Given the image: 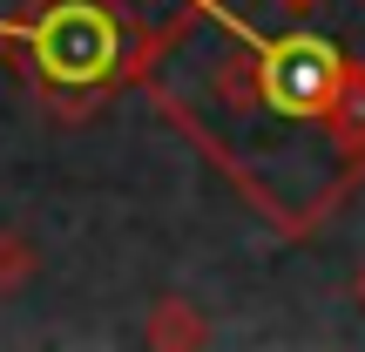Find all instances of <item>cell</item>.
<instances>
[{
	"label": "cell",
	"mask_w": 365,
	"mask_h": 352,
	"mask_svg": "<svg viewBox=\"0 0 365 352\" xmlns=\"http://www.w3.org/2000/svg\"><path fill=\"white\" fill-rule=\"evenodd\" d=\"M182 27H190V14H176L170 27H135L115 0H41L14 34H21V54L34 68V81L68 116H81L102 89L143 81L149 61L170 48Z\"/></svg>",
	"instance_id": "cell-1"
},
{
	"label": "cell",
	"mask_w": 365,
	"mask_h": 352,
	"mask_svg": "<svg viewBox=\"0 0 365 352\" xmlns=\"http://www.w3.org/2000/svg\"><path fill=\"white\" fill-rule=\"evenodd\" d=\"M339 75H345L339 41L291 27V34H271L244 61V102H257L277 122H318L331 109V95H339Z\"/></svg>",
	"instance_id": "cell-2"
},
{
	"label": "cell",
	"mask_w": 365,
	"mask_h": 352,
	"mask_svg": "<svg viewBox=\"0 0 365 352\" xmlns=\"http://www.w3.org/2000/svg\"><path fill=\"white\" fill-rule=\"evenodd\" d=\"M318 122H325V143H331V156H339V183H331V196H339L345 183L365 170V61H359V54H345L339 95H331V109ZM331 196H325V203H331Z\"/></svg>",
	"instance_id": "cell-3"
},
{
	"label": "cell",
	"mask_w": 365,
	"mask_h": 352,
	"mask_svg": "<svg viewBox=\"0 0 365 352\" xmlns=\"http://www.w3.org/2000/svg\"><path fill=\"white\" fill-rule=\"evenodd\" d=\"M34 278V251H27V237H14V231H0V291H14V285H27Z\"/></svg>",
	"instance_id": "cell-4"
},
{
	"label": "cell",
	"mask_w": 365,
	"mask_h": 352,
	"mask_svg": "<svg viewBox=\"0 0 365 352\" xmlns=\"http://www.w3.org/2000/svg\"><path fill=\"white\" fill-rule=\"evenodd\" d=\"M149 339H156V346H170V339L196 346V339H203V326H196V318L182 312V298H163V318H156V326H149Z\"/></svg>",
	"instance_id": "cell-5"
},
{
	"label": "cell",
	"mask_w": 365,
	"mask_h": 352,
	"mask_svg": "<svg viewBox=\"0 0 365 352\" xmlns=\"http://www.w3.org/2000/svg\"><path fill=\"white\" fill-rule=\"evenodd\" d=\"M352 298H359V305H365V271H359V278H352Z\"/></svg>",
	"instance_id": "cell-6"
},
{
	"label": "cell",
	"mask_w": 365,
	"mask_h": 352,
	"mask_svg": "<svg viewBox=\"0 0 365 352\" xmlns=\"http://www.w3.org/2000/svg\"><path fill=\"white\" fill-rule=\"evenodd\" d=\"M284 7H312V0H284Z\"/></svg>",
	"instance_id": "cell-7"
}]
</instances>
